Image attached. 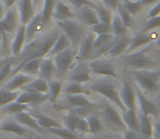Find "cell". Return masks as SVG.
Instances as JSON below:
<instances>
[{
    "label": "cell",
    "mask_w": 160,
    "mask_h": 139,
    "mask_svg": "<svg viewBox=\"0 0 160 139\" xmlns=\"http://www.w3.org/2000/svg\"><path fill=\"white\" fill-rule=\"evenodd\" d=\"M133 77L135 78L138 87L147 93H155L158 89V83L160 80L159 70H133Z\"/></svg>",
    "instance_id": "1"
},
{
    "label": "cell",
    "mask_w": 160,
    "mask_h": 139,
    "mask_svg": "<svg viewBox=\"0 0 160 139\" xmlns=\"http://www.w3.org/2000/svg\"><path fill=\"white\" fill-rule=\"evenodd\" d=\"M58 35H59V33L58 32L51 33V34H49L46 38H45V39H42V41L38 42V45L34 46V48H32V50L30 51V53L23 58V61L20 63V65L18 66L14 71L11 72V76L14 75V74H17V73H19L20 69L22 68V65H23L24 63H26L28 61H30V60H32V59H36V58H44L45 55H48L49 51H50V49H51V47L53 46L56 39H57Z\"/></svg>",
    "instance_id": "2"
},
{
    "label": "cell",
    "mask_w": 160,
    "mask_h": 139,
    "mask_svg": "<svg viewBox=\"0 0 160 139\" xmlns=\"http://www.w3.org/2000/svg\"><path fill=\"white\" fill-rule=\"evenodd\" d=\"M152 45V44L150 42V44H148V46H146L145 48L141 49V50H135V52L133 51V52L127 53L125 60H127L128 65L134 70L154 69L156 66V62L149 55H147V51L150 49Z\"/></svg>",
    "instance_id": "3"
},
{
    "label": "cell",
    "mask_w": 160,
    "mask_h": 139,
    "mask_svg": "<svg viewBox=\"0 0 160 139\" xmlns=\"http://www.w3.org/2000/svg\"><path fill=\"white\" fill-rule=\"evenodd\" d=\"M101 121H102L103 126L108 127L114 132H123L128 129L124 122H123L121 114L109 102L103 103L102 110H101Z\"/></svg>",
    "instance_id": "4"
},
{
    "label": "cell",
    "mask_w": 160,
    "mask_h": 139,
    "mask_svg": "<svg viewBox=\"0 0 160 139\" xmlns=\"http://www.w3.org/2000/svg\"><path fill=\"white\" fill-rule=\"evenodd\" d=\"M92 90L103 96L108 101L118 107L122 112L127 111V108L123 105L122 101H121L120 93L112 83L108 82V80H101V82L96 83L92 86Z\"/></svg>",
    "instance_id": "5"
},
{
    "label": "cell",
    "mask_w": 160,
    "mask_h": 139,
    "mask_svg": "<svg viewBox=\"0 0 160 139\" xmlns=\"http://www.w3.org/2000/svg\"><path fill=\"white\" fill-rule=\"evenodd\" d=\"M58 25L62 30V33L69 38L71 44L73 45L80 44L81 40L85 36V31L83 26L78 21H74L73 19L58 21Z\"/></svg>",
    "instance_id": "6"
},
{
    "label": "cell",
    "mask_w": 160,
    "mask_h": 139,
    "mask_svg": "<svg viewBox=\"0 0 160 139\" xmlns=\"http://www.w3.org/2000/svg\"><path fill=\"white\" fill-rule=\"evenodd\" d=\"M116 39L117 36H114L112 33L97 35L94 39L93 50H92L89 59H96V58H100L101 55H107L108 51L111 49L112 45L114 44Z\"/></svg>",
    "instance_id": "7"
},
{
    "label": "cell",
    "mask_w": 160,
    "mask_h": 139,
    "mask_svg": "<svg viewBox=\"0 0 160 139\" xmlns=\"http://www.w3.org/2000/svg\"><path fill=\"white\" fill-rule=\"evenodd\" d=\"M74 61V52L71 48H67L65 50L53 55V62L56 65V77L61 78L67 75L68 71L71 68Z\"/></svg>",
    "instance_id": "8"
},
{
    "label": "cell",
    "mask_w": 160,
    "mask_h": 139,
    "mask_svg": "<svg viewBox=\"0 0 160 139\" xmlns=\"http://www.w3.org/2000/svg\"><path fill=\"white\" fill-rule=\"evenodd\" d=\"M91 72L96 75L107 76V77H118L114 65L109 60L102 59V58H96L93 59L88 63Z\"/></svg>",
    "instance_id": "9"
},
{
    "label": "cell",
    "mask_w": 160,
    "mask_h": 139,
    "mask_svg": "<svg viewBox=\"0 0 160 139\" xmlns=\"http://www.w3.org/2000/svg\"><path fill=\"white\" fill-rule=\"evenodd\" d=\"M135 93H136V99L139 104V108H141L142 113L150 115L154 118H158L159 109L156 105V103H155L152 100H150L139 87H137V88L135 89Z\"/></svg>",
    "instance_id": "10"
},
{
    "label": "cell",
    "mask_w": 160,
    "mask_h": 139,
    "mask_svg": "<svg viewBox=\"0 0 160 139\" xmlns=\"http://www.w3.org/2000/svg\"><path fill=\"white\" fill-rule=\"evenodd\" d=\"M94 6H83L76 9V13L74 14V17H78V20L83 25L89 26V27L95 25L96 23L99 22V20L95 9H94Z\"/></svg>",
    "instance_id": "11"
},
{
    "label": "cell",
    "mask_w": 160,
    "mask_h": 139,
    "mask_svg": "<svg viewBox=\"0 0 160 139\" xmlns=\"http://www.w3.org/2000/svg\"><path fill=\"white\" fill-rule=\"evenodd\" d=\"M91 69H89L88 64L84 63L83 61H80L73 69L71 70L69 74V78L68 79L70 82H76V83H86L91 80Z\"/></svg>",
    "instance_id": "12"
},
{
    "label": "cell",
    "mask_w": 160,
    "mask_h": 139,
    "mask_svg": "<svg viewBox=\"0 0 160 139\" xmlns=\"http://www.w3.org/2000/svg\"><path fill=\"white\" fill-rule=\"evenodd\" d=\"M18 25V15L17 11L14 9L9 10L3 15V19L0 21V35L3 36L4 39L7 36L12 34V32L15 30Z\"/></svg>",
    "instance_id": "13"
},
{
    "label": "cell",
    "mask_w": 160,
    "mask_h": 139,
    "mask_svg": "<svg viewBox=\"0 0 160 139\" xmlns=\"http://www.w3.org/2000/svg\"><path fill=\"white\" fill-rule=\"evenodd\" d=\"M89 105H95L92 101H89L84 95H68L63 103L60 104H53L56 109L59 110H68L70 108L75 107H89Z\"/></svg>",
    "instance_id": "14"
},
{
    "label": "cell",
    "mask_w": 160,
    "mask_h": 139,
    "mask_svg": "<svg viewBox=\"0 0 160 139\" xmlns=\"http://www.w3.org/2000/svg\"><path fill=\"white\" fill-rule=\"evenodd\" d=\"M120 98L123 105L128 109H136V93L135 89L131 86V84L127 80H123L122 87H121Z\"/></svg>",
    "instance_id": "15"
},
{
    "label": "cell",
    "mask_w": 160,
    "mask_h": 139,
    "mask_svg": "<svg viewBox=\"0 0 160 139\" xmlns=\"http://www.w3.org/2000/svg\"><path fill=\"white\" fill-rule=\"evenodd\" d=\"M152 35L154 34H148V32H143V31L136 33V34L131 38L130 45H128L125 52L127 53L133 52V51L139 49L141 47L146 46V45L152 42V40H154V36Z\"/></svg>",
    "instance_id": "16"
},
{
    "label": "cell",
    "mask_w": 160,
    "mask_h": 139,
    "mask_svg": "<svg viewBox=\"0 0 160 139\" xmlns=\"http://www.w3.org/2000/svg\"><path fill=\"white\" fill-rule=\"evenodd\" d=\"M32 79H33L32 76L28 75V74L17 73V74H14V75H12V79L4 83L0 88L6 89V90H9V91H17L18 89H21L24 85L30 83Z\"/></svg>",
    "instance_id": "17"
},
{
    "label": "cell",
    "mask_w": 160,
    "mask_h": 139,
    "mask_svg": "<svg viewBox=\"0 0 160 139\" xmlns=\"http://www.w3.org/2000/svg\"><path fill=\"white\" fill-rule=\"evenodd\" d=\"M94 39H95V35L92 32L85 34L83 39L81 40L80 47H78V55L80 61H84V60L89 59L92 50H93Z\"/></svg>",
    "instance_id": "18"
},
{
    "label": "cell",
    "mask_w": 160,
    "mask_h": 139,
    "mask_svg": "<svg viewBox=\"0 0 160 139\" xmlns=\"http://www.w3.org/2000/svg\"><path fill=\"white\" fill-rule=\"evenodd\" d=\"M56 76V65L55 62L50 58H42L39 66V72H38V77L42 79L50 80Z\"/></svg>",
    "instance_id": "19"
},
{
    "label": "cell",
    "mask_w": 160,
    "mask_h": 139,
    "mask_svg": "<svg viewBox=\"0 0 160 139\" xmlns=\"http://www.w3.org/2000/svg\"><path fill=\"white\" fill-rule=\"evenodd\" d=\"M121 116L128 129L139 133V120L136 109H128L127 111L122 112Z\"/></svg>",
    "instance_id": "20"
},
{
    "label": "cell",
    "mask_w": 160,
    "mask_h": 139,
    "mask_svg": "<svg viewBox=\"0 0 160 139\" xmlns=\"http://www.w3.org/2000/svg\"><path fill=\"white\" fill-rule=\"evenodd\" d=\"M20 19L23 25H26L33 19L34 14V4L33 0H20L19 1Z\"/></svg>",
    "instance_id": "21"
},
{
    "label": "cell",
    "mask_w": 160,
    "mask_h": 139,
    "mask_svg": "<svg viewBox=\"0 0 160 139\" xmlns=\"http://www.w3.org/2000/svg\"><path fill=\"white\" fill-rule=\"evenodd\" d=\"M51 17H53L57 21H64V20H70L74 17V12L70 9V7H68L64 2L62 1H57L56 2L55 9Z\"/></svg>",
    "instance_id": "22"
},
{
    "label": "cell",
    "mask_w": 160,
    "mask_h": 139,
    "mask_svg": "<svg viewBox=\"0 0 160 139\" xmlns=\"http://www.w3.org/2000/svg\"><path fill=\"white\" fill-rule=\"evenodd\" d=\"M131 38L125 36H121V37H117L114 44L112 45L111 49L108 51L107 55H109L110 57H119L122 53H124L127 51L128 45H130Z\"/></svg>",
    "instance_id": "23"
},
{
    "label": "cell",
    "mask_w": 160,
    "mask_h": 139,
    "mask_svg": "<svg viewBox=\"0 0 160 139\" xmlns=\"http://www.w3.org/2000/svg\"><path fill=\"white\" fill-rule=\"evenodd\" d=\"M139 120V134L146 139L152 138V117L144 113L138 114Z\"/></svg>",
    "instance_id": "24"
},
{
    "label": "cell",
    "mask_w": 160,
    "mask_h": 139,
    "mask_svg": "<svg viewBox=\"0 0 160 139\" xmlns=\"http://www.w3.org/2000/svg\"><path fill=\"white\" fill-rule=\"evenodd\" d=\"M0 131L4 132V133L15 134V135H19V136L28 135V131L23 125H21L20 123L10 121V120L4 121V122L0 125Z\"/></svg>",
    "instance_id": "25"
},
{
    "label": "cell",
    "mask_w": 160,
    "mask_h": 139,
    "mask_svg": "<svg viewBox=\"0 0 160 139\" xmlns=\"http://www.w3.org/2000/svg\"><path fill=\"white\" fill-rule=\"evenodd\" d=\"M40 19H42L40 13L39 14L34 15L33 19L25 25V41H28V42L32 41L33 38L35 37L36 33L42 28Z\"/></svg>",
    "instance_id": "26"
},
{
    "label": "cell",
    "mask_w": 160,
    "mask_h": 139,
    "mask_svg": "<svg viewBox=\"0 0 160 139\" xmlns=\"http://www.w3.org/2000/svg\"><path fill=\"white\" fill-rule=\"evenodd\" d=\"M15 120H17L21 125L30 127V128L34 129V131H37V132H42V131H44V128H42V127L38 125L37 121L33 117V115L26 113V111L15 114Z\"/></svg>",
    "instance_id": "27"
},
{
    "label": "cell",
    "mask_w": 160,
    "mask_h": 139,
    "mask_svg": "<svg viewBox=\"0 0 160 139\" xmlns=\"http://www.w3.org/2000/svg\"><path fill=\"white\" fill-rule=\"evenodd\" d=\"M33 117L37 121L38 125L44 129H48V128H51V127L62 126L59 121L55 120V118H52V117H49V116H47V115H44V114L39 113V112L34 113Z\"/></svg>",
    "instance_id": "28"
},
{
    "label": "cell",
    "mask_w": 160,
    "mask_h": 139,
    "mask_svg": "<svg viewBox=\"0 0 160 139\" xmlns=\"http://www.w3.org/2000/svg\"><path fill=\"white\" fill-rule=\"evenodd\" d=\"M21 89L24 90H35L38 93H48V80L42 79V78H36V79L31 80L30 83L25 84Z\"/></svg>",
    "instance_id": "29"
},
{
    "label": "cell",
    "mask_w": 160,
    "mask_h": 139,
    "mask_svg": "<svg viewBox=\"0 0 160 139\" xmlns=\"http://www.w3.org/2000/svg\"><path fill=\"white\" fill-rule=\"evenodd\" d=\"M70 45H71V41L69 40V38H68L63 33H61V34L58 35L57 39H56L53 46L51 47L48 55H51V57H53V55H56L57 53L61 52V51L65 50L67 48H69Z\"/></svg>",
    "instance_id": "30"
},
{
    "label": "cell",
    "mask_w": 160,
    "mask_h": 139,
    "mask_svg": "<svg viewBox=\"0 0 160 139\" xmlns=\"http://www.w3.org/2000/svg\"><path fill=\"white\" fill-rule=\"evenodd\" d=\"M24 42H25V25L22 24L12 42L13 55L17 57V55H19L20 53H21L22 48H23V46H24Z\"/></svg>",
    "instance_id": "31"
},
{
    "label": "cell",
    "mask_w": 160,
    "mask_h": 139,
    "mask_svg": "<svg viewBox=\"0 0 160 139\" xmlns=\"http://www.w3.org/2000/svg\"><path fill=\"white\" fill-rule=\"evenodd\" d=\"M56 2H57V0H45L44 7H42V12L40 13V15H42V19H40L42 27H44L50 21L53 9H55L56 6Z\"/></svg>",
    "instance_id": "32"
},
{
    "label": "cell",
    "mask_w": 160,
    "mask_h": 139,
    "mask_svg": "<svg viewBox=\"0 0 160 139\" xmlns=\"http://www.w3.org/2000/svg\"><path fill=\"white\" fill-rule=\"evenodd\" d=\"M63 91L67 95H84L88 96L91 93V91L88 89H86L83 86L81 83L76 82H70L68 85H65Z\"/></svg>",
    "instance_id": "33"
},
{
    "label": "cell",
    "mask_w": 160,
    "mask_h": 139,
    "mask_svg": "<svg viewBox=\"0 0 160 139\" xmlns=\"http://www.w3.org/2000/svg\"><path fill=\"white\" fill-rule=\"evenodd\" d=\"M40 61H42V58H36V59L30 60V61H28L26 63H24L23 65H22L20 71H22V73L28 74V75H30V76L38 75Z\"/></svg>",
    "instance_id": "34"
},
{
    "label": "cell",
    "mask_w": 160,
    "mask_h": 139,
    "mask_svg": "<svg viewBox=\"0 0 160 139\" xmlns=\"http://www.w3.org/2000/svg\"><path fill=\"white\" fill-rule=\"evenodd\" d=\"M111 30L112 34L117 37H121V36H125L128 33V27L124 25L122 21H121L120 17L118 14L113 15L111 20Z\"/></svg>",
    "instance_id": "35"
},
{
    "label": "cell",
    "mask_w": 160,
    "mask_h": 139,
    "mask_svg": "<svg viewBox=\"0 0 160 139\" xmlns=\"http://www.w3.org/2000/svg\"><path fill=\"white\" fill-rule=\"evenodd\" d=\"M28 95H30V101L28 103V107L37 108L42 103H44L45 101L49 100L48 93H38V91L35 90H28Z\"/></svg>",
    "instance_id": "36"
},
{
    "label": "cell",
    "mask_w": 160,
    "mask_h": 139,
    "mask_svg": "<svg viewBox=\"0 0 160 139\" xmlns=\"http://www.w3.org/2000/svg\"><path fill=\"white\" fill-rule=\"evenodd\" d=\"M61 90H62L61 83L55 79L48 80V97H49V100H50L52 103H55V102L57 101Z\"/></svg>",
    "instance_id": "37"
},
{
    "label": "cell",
    "mask_w": 160,
    "mask_h": 139,
    "mask_svg": "<svg viewBox=\"0 0 160 139\" xmlns=\"http://www.w3.org/2000/svg\"><path fill=\"white\" fill-rule=\"evenodd\" d=\"M87 122H88L89 133L91 134H99L103 131L105 126L102 124V121L97 115H88L87 116Z\"/></svg>",
    "instance_id": "38"
},
{
    "label": "cell",
    "mask_w": 160,
    "mask_h": 139,
    "mask_svg": "<svg viewBox=\"0 0 160 139\" xmlns=\"http://www.w3.org/2000/svg\"><path fill=\"white\" fill-rule=\"evenodd\" d=\"M47 131H48V133L52 134V135L57 136V137H59L61 139H78L73 132L69 131L68 128L62 127V126L51 127V128H48Z\"/></svg>",
    "instance_id": "39"
},
{
    "label": "cell",
    "mask_w": 160,
    "mask_h": 139,
    "mask_svg": "<svg viewBox=\"0 0 160 139\" xmlns=\"http://www.w3.org/2000/svg\"><path fill=\"white\" fill-rule=\"evenodd\" d=\"M117 11H118V15L120 17L121 21L124 23V25L127 26L128 28H132L134 26V19H133V15L130 14V13L127 11V9L122 6V4H119L118 8H117Z\"/></svg>",
    "instance_id": "40"
},
{
    "label": "cell",
    "mask_w": 160,
    "mask_h": 139,
    "mask_svg": "<svg viewBox=\"0 0 160 139\" xmlns=\"http://www.w3.org/2000/svg\"><path fill=\"white\" fill-rule=\"evenodd\" d=\"M94 9H95L97 17H98L99 22H103V23H111L112 20V13L111 10L108 8H106L105 6H94Z\"/></svg>",
    "instance_id": "41"
},
{
    "label": "cell",
    "mask_w": 160,
    "mask_h": 139,
    "mask_svg": "<svg viewBox=\"0 0 160 139\" xmlns=\"http://www.w3.org/2000/svg\"><path fill=\"white\" fill-rule=\"evenodd\" d=\"M19 96V91H9L0 88V107H4L10 102L15 101Z\"/></svg>",
    "instance_id": "42"
},
{
    "label": "cell",
    "mask_w": 160,
    "mask_h": 139,
    "mask_svg": "<svg viewBox=\"0 0 160 139\" xmlns=\"http://www.w3.org/2000/svg\"><path fill=\"white\" fill-rule=\"evenodd\" d=\"M28 110V104H23V103H19L17 101L10 102L7 105H4L3 111L8 114H18L21 113V112H25Z\"/></svg>",
    "instance_id": "43"
},
{
    "label": "cell",
    "mask_w": 160,
    "mask_h": 139,
    "mask_svg": "<svg viewBox=\"0 0 160 139\" xmlns=\"http://www.w3.org/2000/svg\"><path fill=\"white\" fill-rule=\"evenodd\" d=\"M121 4H122V6L127 9L128 12L132 15H135V14H137V13H139L142 11V9L144 8V4L142 3L141 1H138V0H136V1L125 0V1H123Z\"/></svg>",
    "instance_id": "44"
},
{
    "label": "cell",
    "mask_w": 160,
    "mask_h": 139,
    "mask_svg": "<svg viewBox=\"0 0 160 139\" xmlns=\"http://www.w3.org/2000/svg\"><path fill=\"white\" fill-rule=\"evenodd\" d=\"M91 30H92V32L96 35L110 34V33H112L111 23H103V22H98L95 25L91 26Z\"/></svg>",
    "instance_id": "45"
},
{
    "label": "cell",
    "mask_w": 160,
    "mask_h": 139,
    "mask_svg": "<svg viewBox=\"0 0 160 139\" xmlns=\"http://www.w3.org/2000/svg\"><path fill=\"white\" fill-rule=\"evenodd\" d=\"M160 27V14L156 15L154 17H149V19H146V21L144 22L143 25V32H152L155 28Z\"/></svg>",
    "instance_id": "46"
},
{
    "label": "cell",
    "mask_w": 160,
    "mask_h": 139,
    "mask_svg": "<svg viewBox=\"0 0 160 139\" xmlns=\"http://www.w3.org/2000/svg\"><path fill=\"white\" fill-rule=\"evenodd\" d=\"M12 65H13V61L12 59L9 62H7L1 69H0V87L6 83V80L10 77L11 72H12Z\"/></svg>",
    "instance_id": "47"
},
{
    "label": "cell",
    "mask_w": 160,
    "mask_h": 139,
    "mask_svg": "<svg viewBox=\"0 0 160 139\" xmlns=\"http://www.w3.org/2000/svg\"><path fill=\"white\" fill-rule=\"evenodd\" d=\"M78 116L74 115V114L69 113L67 116L64 117V125L65 128H68L71 132H76V125H78Z\"/></svg>",
    "instance_id": "48"
},
{
    "label": "cell",
    "mask_w": 160,
    "mask_h": 139,
    "mask_svg": "<svg viewBox=\"0 0 160 139\" xmlns=\"http://www.w3.org/2000/svg\"><path fill=\"white\" fill-rule=\"evenodd\" d=\"M76 132L82 134H88L89 133V127L88 122H87L86 117H80L78 121V125H76Z\"/></svg>",
    "instance_id": "49"
},
{
    "label": "cell",
    "mask_w": 160,
    "mask_h": 139,
    "mask_svg": "<svg viewBox=\"0 0 160 139\" xmlns=\"http://www.w3.org/2000/svg\"><path fill=\"white\" fill-rule=\"evenodd\" d=\"M122 139H146L144 136H142L139 133L131 129H125L122 132Z\"/></svg>",
    "instance_id": "50"
},
{
    "label": "cell",
    "mask_w": 160,
    "mask_h": 139,
    "mask_svg": "<svg viewBox=\"0 0 160 139\" xmlns=\"http://www.w3.org/2000/svg\"><path fill=\"white\" fill-rule=\"evenodd\" d=\"M154 122H152V138L154 139H160V121L157 118H154Z\"/></svg>",
    "instance_id": "51"
},
{
    "label": "cell",
    "mask_w": 160,
    "mask_h": 139,
    "mask_svg": "<svg viewBox=\"0 0 160 139\" xmlns=\"http://www.w3.org/2000/svg\"><path fill=\"white\" fill-rule=\"evenodd\" d=\"M101 1H102L103 6L110 10H117L118 6L121 3L120 0H101Z\"/></svg>",
    "instance_id": "52"
},
{
    "label": "cell",
    "mask_w": 160,
    "mask_h": 139,
    "mask_svg": "<svg viewBox=\"0 0 160 139\" xmlns=\"http://www.w3.org/2000/svg\"><path fill=\"white\" fill-rule=\"evenodd\" d=\"M76 9L81 8L83 6H94V3H92L89 0H69Z\"/></svg>",
    "instance_id": "53"
},
{
    "label": "cell",
    "mask_w": 160,
    "mask_h": 139,
    "mask_svg": "<svg viewBox=\"0 0 160 139\" xmlns=\"http://www.w3.org/2000/svg\"><path fill=\"white\" fill-rule=\"evenodd\" d=\"M159 14H160V0L158 2H156V4L154 6V8H152V10L148 12L147 19H149V17H154L159 15Z\"/></svg>",
    "instance_id": "54"
},
{
    "label": "cell",
    "mask_w": 160,
    "mask_h": 139,
    "mask_svg": "<svg viewBox=\"0 0 160 139\" xmlns=\"http://www.w3.org/2000/svg\"><path fill=\"white\" fill-rule=\"evenodd\" d=\"M17 1V0H3V7L4 9H10L13 6V3Z\"/></svg>",
    "instance_id": "55"
},
{
    "label": "cell",
    "mask_w": 160,
    "mask_h": 139,
    "mask_svg": "<svg viewBox=\"0 0 160 139\" xmlns=\"http://www.w3.org/2000/svg\"><path fill=\"white\" fill-rule=\"evenodd\" d=\"M138 1H141L144 6H150V4H154L156 2H158L159 0H138Z\"/></svg>",
    "instance_id": "56"
},
{
    "label": "cell",
    "mask_w": 160,
    "mask_h": 139,
    "mask_svg": "<svg viewBox=\"0 0 160 139\" xmlns=\"http://www.w3.org/2000/svg\"><path fill=\"white\" fill-rule=\"evenodd\" d=\"M10 60H11L10 58H7V59H0V69H1L2 66H3L4 64L7 63V62H9V61H10Z\"/></svg>",
    "instance_id": "57"
},
{
    "label": "cell",
    "mask_w": 160,
    "mask_h": 139,
    "mask_svg": "<svg viewBox=\"0 0 160 139\" xmlns=\"http://www.w3.org/2000/svg\"><path fill=\"white\" fill-rule=\"evenodd\" d=\"M3 15H4V7L3 4H0V21L3 19Z\"/></svg>",
    "instance_id": "58"
},
{
    "label": "cell",
    "mask_w": 160,
    "mask_h": 139,
    "mask_svg": "<svg viewBox=\"0 0 160 139\" xmlns=\"http://www.w3.org/2000/svg\"><path fill=\"white\" fill-rule=\"evenodd\" d=\"M40 3V0H33V4L34 6H38Z\"/></svg>",
    "instance_id": "59"
},
{
    "label": "cell",
    "mask_w": 160,
    "mask_h": 139,
    "mask_svg": "<svg viewBox=\"0 0 160 139\" xmlns=\"http://www.w3.org/2000/svg\"><path fill=\"white\" fill-rule=\"evenodd\" d=\"M157 45H158V46H160V36L158 37V39H157Z\"/></svg>",
    "instance_id": "60"
},
{
    "label": "cell",
    "mask_w": 160,
    "mask_h": 139,
    "mask_svg": "<svg viewBox=\"0 0 160 139\" xmlns=\"http://www.w3.org/2000/svg\"><path fill=\"white\" fill-rule=\"evenodd\" d=\"M114 139H122V137H118V138H114Z\"/></svg>",
    "instance_id": "61"
},
{
    "label": "cell",
    "mask_w": 160,
    "mask_h": 139,
    "mask_svg": "<svg viewBox=\"0 0 160 139\" xmlns=\"http://www.w3.org/2000/svg\"><path fill=\"white\" fill-rule=\"evenodd\" d=\"M0 121H1V115H0Z\"/></svg>",
    "instance_id": "62"
}]
</instances>
